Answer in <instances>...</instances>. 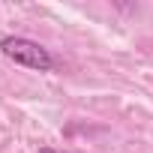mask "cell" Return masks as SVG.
<instances>
[{"mask_svg": "<svg viewBox=\"0 0 153 153\" xmlns=\"http://www.w3.org/2000/svg\"><path fill=\"white\" fill-rule=\"evenodd\" d=\"M0 51H3L9 60H15L18 66L36 69V72H51L54 69V57L45 45L27 39V36H3L0 39Z\"/></svg>", "mask_w": 153, "mask_h": 153, "instance_id": "6da1fadb", "label": "cell"}, {"mask_svg": "<svg viewBox=\"0 0 153 153\" xmlns=\"http://www.w3.org/2000/svg\"><path fill=\"white\" fill-rule=\"evenodd\" d=\"M39 153H57V150H51V147H39Z\"/></svg>", "mask_w": 153, "mask_h": 153, "instance_id": "7a4b0ae2", "label": "cell"}]
</instances>
